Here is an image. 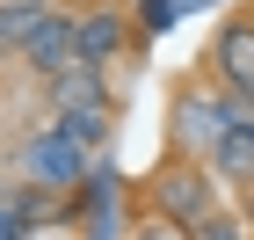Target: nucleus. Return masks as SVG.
I'll use <instances>...</instances> for the list:
<instances>
[{
  "label": "nucleus",
  "mask_w": 254,
  "mask_h": 240,
  "mask_svg": "<svg viewBox=\"0 0 254 240\" xmlns=\"http://www.w3.org/2000/svg\"><path fill=\"white\" fill-rule=\"evenodd\" d=\"M211 66L233 95H254V22H225L211 44Z\"/></svg>",
  "instance_id": "4"
},
{
  "label": "nucleus",
  "mask_w": 254,
  "mask_h": 240,
  "mask_svg": "<svg viewBox=\"0 0 254 240\" xmlns=\"http://www.w3.org/2000/svg\"><path fill=\"white\" fill-rule=\"evenodd\" d=\"M51 15H59L51 0H0V51H29V37Z\"/></svg>",
  "instance_id": "6"
},
{
  "label": "nucleus",
  "mask_w": 254,
  "mask_h": 240,
  "mask_svg": "<svg viewBox=\"0 0 254 240\" xmlns=\"http://www.w3.org/2000/svg\"><path fill=\"white\" fill-rule=\"evenodd\" d=\"M196 240H247V226H240V219H218V211H211V219L196 226Z\"/></svg>",
  "instance_id": "8"
},
{
  "label": "nucleus",
  "mask_w": 254,
  "mask_h": 240,
  "mask_svg": "<svg viewBox=\"0 0 254 240\" xmlns=\"http://www.w3.org/2000/svg\"><path fill=\"white\" fill-rule=\"evenodd\" d=\"M153 211H160L167 226H182V233H196V226L218 211V204H211V175H203L196 160L160 167V175H153Z\"/></svg>",
  "instance_id": "2"
},
{
  "label": "nucleus",
  "mask_w": 254,
  "mask_h": 240,
  "mask_svg": "<svg viewBox=\"0 0 254 240\" xmlns=\"http://www.w3.org/2000/svg\"><path fill=\"white\" fill-rule=\"evenodd\" d=\"M0 240H22V211L15 204H0Z\"/></svg>",
  "instance_id": "9"
},
{
  "label": "nucleus",
  "mask_w": 254,
  "mask_h": 240,
  "mask_svg": "<svg viewBox=\"0 0 254 240\" xmlns=\"http://www.w3.org/2000/svg\"><path fill=\"white\" fill-rule=\"evenodd\" d=\"M117 44H124V22H117V15H73V51H80V66H102Z\"/></svg>",
  "instance_id": "7"
},
{
  "label": "nucleus",
  "mask_w": 254,
  "mask_h": 240,
  "mask_svg": "<svg viewBox=\"0 0 254 240\" xmlns=\"http://www.w3.org/2000/svg\"><path fill=\"white\" fill-rule=\"evenodd\" d=\"M22 66H37L44 80H59L65 66H80V51H73V15H51L37 29V37H29V51H22Z\"/></svg>",
  "instance_id": "5"
},
{
  "label": "nucleus",
  "mask_w": 254,
  "mask_h": 240,
  "mask_svg": "<svg viewBox=\"0 0 254 240\" xmlns=\"http://www.w3.org/2000/svg\"><path fill=\"white\" fill-rule=\"evenodd\" d=\"M225 124H233V102L218 95V87H182L175 95V146H182V160H211L218 139H225Z\"/></svg>",
  "instance_id": "1"
},
{
  "label": "nucleus",
  "mask_w": 254,
  "mask_h": 240,
  "mask_svg": "<svg viewBox=\"0 0 254 240\" xmlns=\"http://www.w3.org/2000/svg\"><path fill=\"white\" fill-rule=\"evenodd\" d=\"M22 167L37 182H51V189H73V182L87 175V146H73L59 124H51V131H37V139L22 146Z\"/></svg>",
  "instance_id": "3"
}]
</instances>
